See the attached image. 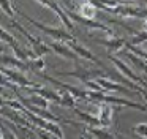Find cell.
Wrapping results in <instances>:
<instances>
[{"mask_svg": "<svg viewBox=\"0 0 147 139\" xmlns=\"http://www.w3.org/2000/svg\"><path fill=\"white\" fill-rule=\"evenodd\" d=\"M16 13H19L21 16H22L24 19H26L27 22H30L32 25H35L38 30H41V32H45L46 35H49V36L52 38V40H55V41H65V43H70V41H74V38L71 36L70 33H68L67 30H63V28H55V27H48V25H45V24H41V22H38V21H35V19H32V18H29L27 14H24L22 11H19V9H14Z\"/></svg>", "mask_w": 147, "mask_h": 139, "instance_id": "6da1fadb", "label": "cell"}, {"mask_svg": "<svg viewBox=\"0 0 147 139\" xmlns=\"http://www.w3.org/2000/svg\"><path fill=\"white\" fill-rule=\"evenodd\" d=\"M13 25L21 32V33L24 35V36L27 38V40H29V43H30V51H32V52L35 54L36 57H41V55H46V54H51V51H52L51 47H49L46 43H43V41L40 40V38H33L32 35H30L29 32H27L26 28H24L22 25L19 24V22L14 21V22H13Z\"/></svg>", "mask_w": 147, "mask_h": 139, "instance_id": "7a4b0ae2", "label": "cell"}, {"mask_svg": "<svg viewBox=\"0 0 147 139\" xmlns=\"http://www.w3.org/2000/svg\"><path fill=\"white\" fill-rule=\"evenodd\" d=\"M2 74H5L8 79H11V81H13L16 85H19V87H27V88H29V87H30V88L40 87V84L29 81V79H27L26 76L22 74V73L14 71V70H8V68H3V66H2Z\"/></svg>", "mask_w": 147, "mask_h": 139, "instance_id": "3957f363", "label": "cell"}, {"mask_svg": "<svg viewBox=\"0 0 147 139\" xmlns=\"http://www.w3.org/2000/svg\"><path fill=\"white\" fill-rule=\"evenodd\" d=\"M38 3H40L41 6H46V8L55 11V14L59 16V19L62 21V24H63L70 32H74V24H73V21H71L70 16L67 14V11L62 8V5H59V3H52V2H38Z\"/></svg>", "mask_w": 147, "mask_h": 139, "instance_id": "277c9868", "label": "cell"}, {"mask_svg": "<svg viewBox=\"0 0 147 139\" xmlns=\"http://www.w3.org/2000/svg\"><path fill=\"white\" fill-rule=\"evenodd\" d=\"M100 44H103V46L108 49V54L109 55H112V54L115 52H120L123 47H127V40H123V38H119V36H114V38H106V40H98Z\"/></svg>", "mask_w": 147, "mask_h": 139, "instance_id": "5b68a950", "label": "cell"}, {"mask_svg": "<svg viewBox=\"0 0 147 139\" xmlns=\"http://www.w3.org/2000/svg\"><path fill=\"white\" fill-rule=\"evenodd\" d=\"M67 46L70 47V49L73 51V52L76 54L78 57H84L86 60H90V62L96 63V65H101V60L96 59V57L93 55V54L90 52L89 49H86V47H84L82 44H78L76 41H70V43H67Z\"/></svg>", "mask_w": 147, "mask_h": 139, "instance_id": "8992f818", "label": "cell"}, {"mask_svg": "<svg viewBox=\"0 0 147 139\" xmlns=\"http://www.w3.org/2000/svg\"><path fill=\"white\" fill-rule=\"evenodd\" d=\"M48 46L51 47L55 54L65 57V59H70V60H76L78 59V55L67 46V43H60V41H49Z\"/></svg>", "mask_w": 147, "mask_h": 139, "instance_id": "52a82bcc", "label": "cell"}, {"mask_svg": "<svg viewBox=\"0 0 147 139\" xmlns=\"http://www.w3.org/2000/svg\"><path fill=\"white\" fill-rule=\"evenodd\" d=\"M100 119L101 126H111L112 125V119H114V109L111 104H100V112L96 115Z\"/></svg>", "mask_w": 147, "mask_h": 139, "instance_id": "ba28073f", "label": "cell"}, {"mask_svg": "<svg viewBox=\"0 0 147 139\" xmlns=\"http://www.w3.org/2000/svg\"><path fill=\"white\" fill-rule=\"evenodd\" d=\"M30 93H36V95H40V96H43V98H46L48 101H54V103H59L60 104V93L59 92H55V90H49V88H46V87H35V88H30Z\"/></svg>", "mask_w": 147, "mask_h": 139, "instance_id": "9c48e42d", "label": "cell"}, {"mask_svg": "<svg viewBox=\"0 0 147 139\" xmlns=\"http://www.w3.org/2000/svg\"><path fill=\"white\" fill-rule=\"evenodd\" d=\"M96 82L101 85V88L105 92H125V93H128V92H130L127 87H125V85H120V84H117V82L111 81V79H106V78L96 79Z\"/></svg>", "mask_w": 147, "mask_h": 139, "instance_id": "30bf717a", "label": "cell"}, {"mask_svg": "<svg viewBox=\"0 0 147 139\" xmlns=\"http://www.w3.org/2000/svg\"><path fill=\"white\" fill-rule=\"evenodd\" d=\"M74 112H76V115L79 117V119L82 120V122L86 123L87 126H90V128H100V126H101L100 119H98L96 115H92V114L82 112V111H79V109H74Z\"/></svg>", "mask_w": 147, "mask_h": 139, "instance_id": "8fae6325", "label": "cell"}, {"mask_svg": "<svg viewBox=\"0 0 147 139\" xmlns=\"http://www.w3.org/2000/svg\"><path fill=\"white\" fill-rule=\"evenodd\" d=\"M76 14L82 16V18H87V19H93L96 16V6L93 5L92 2H84L78 6Z\"/></svg>", "mask_w": 147, "mask_h": 139, "instance_id": "7c38bea8", "label": "cell"}, {"mask_svg": "<svg viewBox=\"0 0 147 139\" xmlns=\"http://www.w3.org/2000/svg\"><path fill=\"white\" fill-rule=\"evenodd\" d=\"M2 65H13V66H16V71H18V70H21V71L30 70L29 66H27V63L21 62V60H18V59H11V57H7V55H2Z\"/></svg>", "mask_w": 147, "mask_h": 139, "instance_id": "4fadbf2b", "label": "cell"}, {"mask_svg": "<svg viewBox=\"0 0 147 139\" xmlns=\"http://www.w3.org/2000/svg\"><path fill=\"white\" fill-rule=\"evenodd\" d=\"M59 93H60V104L62 106H68V107H74V104H76V98L73 96V95L70 93L68 90H57Z\"/></svg>", "mask_w": 147, "mask_h": 139, "instance_id": "5bb4252c", "label": "cell"}, {"mask_svg": "<svg viewBox=\"0 0 147 139\" xmlns=\"http://www.w3.org/2000/svg\"><path fill=\"white\" fill-rule=\"evenodd\" d=\"M87 131L92 136H95L96 139H115L114 136H112L111 133H108L105 128H90V126H87Z\"/></svg>", "mask_w": 147, "mask_h": 139, "instance_id": "9a60e30c", "label": "cell"}, {"mask_svg": "<svg viewBox=\"0 0 147 139\" xmlns=\"http://www.w3.org/2000/svg\"><path fill=\"white\" fill-rule=\"evenodd\" d=\"M125 57H127V59H130L139 70L147 71V62H146V60H142V57L136 55V54H128V52H125Z\"/></svg>", "mask_w": 147, "mask_h": 139, "instance_id": "2e32d148", "label": "cell"}, {"mask_svg": "<svg viewBox=\"0 0 147 139\" xmlns=\"http://www.w3.org/2000/svg\"><path fill=\"white\" fill-rule=\"evenodd\" d=\"M142 43H147V32H138L136 35H133V36L130 38V41H128V44L130 46H139V44H142Z\"/></svg>", "mask_w": 147, "mask_h": 139, "instance_id": "e0dca14e", "label": "cell"}, {"mask_svg": "<svg viewBox=\"0 0 147 139\" xmlns=\"http://www.w3.org/2000/svg\"><path fill=\"white\" fill-rule=\"evenodd\" d=\"M134 133L139 134L141 138L147 139V123H138V125L134 126Z\"/></svg>", "mask_w": 147, "mask_h": 139, "instance_id": "ac0fdd59", "label": "cell"}, {"mask_svg": "<svg viewBox=\"0 0 147 139\" xmlns=\"http://www.w3.org/2000/svg\"><path fill=\"white\" fill-rule=\"evenodd\" d=\"M2 138H3V139H18V136L14 134V133H11L10 130L2 123Z\"/></svg>", "mask_w": 147, "mask_h": 139, "instance_id": "d6986e66", "label": "cell"}, {"mask_svg": "<svg viewBox=\"0 0 147 139\" xmlns=\"http://www.w3.org/2000/svg\"><path fill=\"white\" fill-rule=\"evenodd\" d=\"M2 9H5L7 11L8 16H13V8H11V3L10 2H2Z\"/></svg>", "mask_w": 147, "mask_h": 139, "instance_id": "ffe728a7", "label": "cell"}, {"mask_svg": "<svg viewBox=\"0 0 147 139\" xmlns=\"http://www.w3.org/2000/svg\"><path fill=\"white\" fill-rule=\"evenodd\" d=\"M81 139H90V138H89V136H86V134H82V136H81Z\"/></svg>", "mask_w": 147, "mask_h": 139, "instance_id": "44dd1931", "label": "cell"}]
</instances>
